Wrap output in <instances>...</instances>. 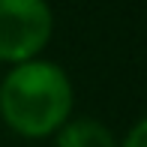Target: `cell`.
<instances>
[{
  "label": "cell",
  "mask_w": 147,
  "mask_h": 147,
  "mask_svg": "<svg viewBox=\"0 0 147 147\" xmlns=\"http://www.w3.org/2000/svg\"><path fill=\"white\" fill-rule=\"evenodd\" d=\"M75 90L54 60H27L9 66L0 81V120L21 138H48L69 123Z\"/></svg>",
  "instance_id": "cell-1"
},
{
  "label": "cell",
  "mask_w": 147,
  "mask_h": 147,
  "mask_svg": "<svg viewBox=\"0 0 147 147\" xmlns=\"http://www.w3.org/2000/svg\"><path fill=\"white\" fill-rule=\"evenodd\" d=\"M54 12L48 0H0V63L36 60L51 42Z\"/></svg>",
  "instance_id": "cell-2"
},
{
  "label": "cell",
  "mask_w": 147,
  "mask_h": 147,
  "mask_svg": "<svg viewBox=\"0 0 147 147\" xmlns=\"http://www.w3.org/2000/svg\"><path fill=\"white\" fill-rule=\"evenodd\" d=\"M54 147H117V141L105 123L93 117H78L57 132Z\"/></svg>",
  "instance_id": "cell-3"
},
{
  "label": "cell",
  "mask_w": 147,
  "mask_h": 147,
  "mask_svg": "<svg viewBox=\"0 0 147 147\" xmlns=\"http://www.w3.org/2000/svg\"><path fill=\"white\" fill-rule=\"evenodd\" d=\"M120 147H147V117H141L126 132V138L120 141Z\"/></svg>",
  "instance_id": "cell-4"
}]
</instances>
